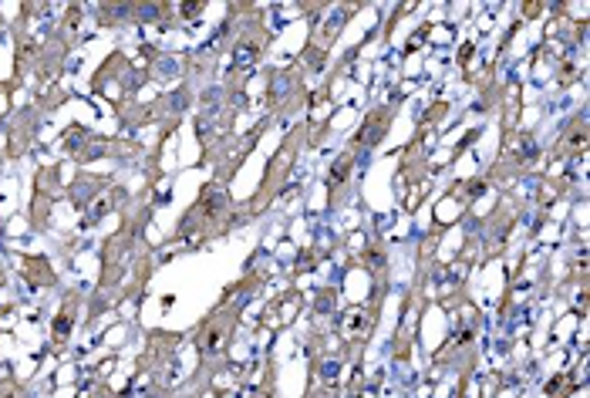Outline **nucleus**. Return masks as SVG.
Segmentation results:
<instances>
[]
</instances>
